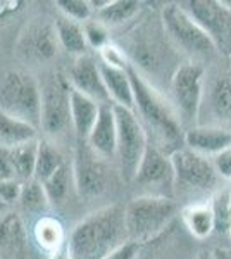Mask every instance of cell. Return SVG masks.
<instances>
[{
  "label": "cell",
  "mask_w": 231,
  "mask_h": 259,
  "mask_svg": "<svg viewBox=\"0 0 231 259\" xmlns=\"http://www.w3.org/2000/svg\"><path fill=\"white\" fill-rule=\"evenodd\" d=\"M64 156L50 140H38V152H36V166L33 180L43 183L45 180L52 177L56 171L64 166Z\"/></svg>",
  "instance_id": "obj_26"
},
{
  "label": "cell",
  "mask_w": 231,
  "mask_h": 259,
  "mask_svg": "<svg viewBox=\"0 0 231 259\" xmlns=\"http://www.w3.org/2000/svg\"><path fill=\"white\" fill-rule=\"evenodd\" d=\"M26 247V230L18 212L7 211L0 216V256L21 259Z\"/></svg>",
  "instance_id": "obj_17"
},
{
  "label": "cell",
  "mask_w": 231,
  "mask_h": 259,
  "mask_svg": "<svg viewBox=\"0 0 231 259\" xmlns=\"http://www.w3.org/2000/svg\"><path fill=\"white\" fill-rule=\"evenodd\" d=\"M195 259H214V254L212 250H202L195 256Z\"/></svg>",
  "instance_id": "obj_41"
},
{
  "label": "cell",
  "mask_w": 231,
  "mask_h": 259,
  "mask_svg": "<svg viewBox=\"0 0 231 259\" xmlns=\"http://www.w3.org/2000/svg\"><path fill=\"white\" fill-rule=\"evenodd\" d=\"M18 6H19V2H0V18L9 14L12 11H16Z\"/></svg>",
  "instance_id": "obj_39"
},
{
  "label": "cell",
  "mask_w": 231,
  "mask_h": 259,
  "mask_svg": "<svg viewBox=\"0 0 231 259\" xmlns=\"http://www.w3.org/2000/svg\"><path fill=\"white\" fill-rule=\"evenodd\" d=\"M212 166L216 169V175L219 178L231 180V147L221 150L219 154H216L214 157H211Z\"/></svg>",
  "instance_id": "obj_35"
},
{
  "label": "cell",
  "mask_w": 231,
  "mask_h": 259,
  "mask_svg": "<svg viewBox=\"0 0 231 259\" xmlns=\"http://www.w3.org/2000/svg\"><path fill=\"white\" fill-rule=\"evenodd\" d=\"M161 21L166 35L183 52L193 57H209L212 52H216L205 31L183 9L181 4H169L164 7Z\"/></svg>",
  "instance_id": "obj_7"
},
{
  "label": "cell",
  "mask_w": 231,
  "mask_h": 259,
  "mask_svg": "<svg viewBox=\"0 0 231 259\" xmlns=\"http://www.w3.org/2000/svg\"><path fill=\"white\" fill-rule=\"evenodd\" d=\"M126 240L124 209L107 206L88 214L73 228L68 249L71 259H104Z\"/></svg>",
  "instance_id": "obj_1"
},
{
  "label": "cell",
  "mask_w": 231,
  "mask_h": 259,
  "mask_svg": "<svg viewBox=\"0 0 231 259\" xmlns=\"http://www.w3.org/2000/svg\"><path fill=\"white\" fill-rule=\"evenodd\" d=\"M21 190H23V182L19 180H4L0 182V202L11 207L12 204L19 202Z\"/></svg>",
  "instance_id": "obj_34"
},
{
  "label": "cell",
  "mask_w": 231,
  "mask_h": 259,
  "mask_svg": "<svg viewBox=\"0 0 231 259\" xmlns=\"http://www.w3.org/2000/svg\"><path fill=\"white\" fill-rule=\"evenodd\" d=\"M57 33V40H59V47H62L68 54L74 57H81L86 56V40H85V33H83V24L74 23L64 16H59L54 23Z\"/></svg>",
  "instance_id": "obj_23"
},
{
  "label": "cell",
  "mask_w": 231,
  "mask_h": 259,
  "mask_svg": "<svg viewBox=\"0 0 231 259\" xmlns=\"http://www.w3.org/2000/svg\"><path fill=\"white\" fill-rule=\"evenodd\" d=\"M71 171L74 189L81 197H97L107 189V169L104 159L88 147L86 142H78Z\"/></svg>",
  "instance_id": "obj_11"
},
{
  "label": "cell",
  "mask_w": 231,
  "mask_h": 259,
  "mask_svg": "<svg viewBox=\"0 0 231 259\" xmlns=\"http://www.w3.org/2000/svg\"><path fill=\"white\" fill-rule=\"evenodd\" d=\"M116 116L112 104H102L94 128L86 139V145L102 159H112L116 156Z\"/></svg>",
  "instance_id": "obj_16"
},
{
  "label": "cell",
  "mask_w": 231,
  "mask_h": 259,
  "mask_svg": "<svg viewBox=\"0 0 231 259\" xmlns=\"http://www.w3.org/2000/svg\"><path fill=\"white\" fill-rule=\"evenodd\" d=\"M71 178H73V171H71L68 164H64V166H61L52 177L41 183V187H43V190H45V195H47V199H49V204L64 202V199L68 197V192H69Z\"/></svg>",
  "instance_id": "obj_28"
},
{
  "label": "cell",
  "mask_w": 231,
  "mask_h": 259,
  "mask_svg": "<svg viewBox=\"0 0 231 259\" xmlns=\"http://www.w3.org/2000/svg\"><path fill=\"white\" fill-rule=\"evenodd\" d=\"M59 40L54 24L45 21L28 24L18 40V56L29 62H49L57 56Z\"/></svg>",
  "instance_id": "obj_12"
},
{
  "label": "cell",
  "mask_w": 231,
  "mask_h": 259,
  "mask_svg": "<svg viewBox=\"0 0 231 259\" xmlns=\"http://www.w3.org/2000/svg\"><path fill=\"white\" fill-rule=\"evenodd\" d=\"M171 95L176 116L184 123H195L200 118L205 89V68L199 61L179 64L171 76Z\"/></svg>",
  "instance_id": "obj_6"
},
{
  "label": "cell",
  "mask_w": 231,
  "mask_h": 259,
  "mask_svg": "<svg viewBox=\"0 0 231 259\" xmlns=\"http://www.w3.org/2000/svg\"><path fill=\"white\" fill-rule=\"evenodd\" d=\"M222 4H224L226 7H228V9H231V0H221Z\"/></svg>",
  "instance_id": "obj_43"
},
{
  "label": "cell",
  "mask_w": 231,
  "mask_h": 259,
  "mask_svg": "<svg viewBox=\"0 0 231 259\" xmlns=\"http://www.w3.org/2000/svg\"><path fill=\"white\" fill-rule=\"evenodd\" d=\"M178 206L171 197L140 195L124 207L126 239L142 244L157 237L176 216Z\"/></svg>",
  "instance_id": "obj_3"
},
{
  "label": "cell",
  "mask_w": 231,
  "mask_h": 259,
  "mask_svg": "<svg viewBox=\"0 0 231 259\" xmlns=\"http://www.w3.org/2000/svg\"><path fill=\"white\" fill-rule=\"evenodd\" d=\"M229 233H231V195H229Z\"/></svg>",
  "instance_id": "obj_44"
},
{
  "label": "cell",
  "mask_w": 231,
  "mask_h": 259,
  "mask_svg": "<svg viewBox=\"0 0 231 259\" xmlns=\"http://www.w3.org/2000/svg\"><path fill=\"white\" fill-rule=\"evenodd\" d=\"M214 259H231V249H214Z\"/></svg>",
  "instance_id": "obj_40"
},
{
  "label": "cell",
  "mask_w": 231,
  "mask_h": 259,
  "mask_svg": "<svg viewBox=\"0 0 231 259\" xmlns=\"http://www.w3.org/2000/svg\"><path fill=\"white\" fill-rule=\"evenodd\" d=\"M183 223L188 228L195 239L204 240L211 237V233L216 230L214 223V211L211 202H195L187 206L181 212Z\"/></svg>",
  "instance_id": "obj_22"
},
{
  "label": "cell",
  "mask_w": 231,
  "mask_h": 259,
  "mask_svg": "<svg viewBox=\"0 0 231 259\" xmlns=\"http://www.w3.org/2000/svg\"><path fill=\"white\" fill-rule=\"evenodd\" d=\"M138 254H140V244L126 240L114 250H111L104 259H138Z\"/></svg>",
  "instance_id": "obj_36"
},
{
  "label": "cell",
  "mask_w": 231,
  "mask_h": 259,
  "mask_svg": "<svg viewBox=\"0 0 231 259\" xmlns=\"http://www.w3.org/2000/svg\"><path fill=\"white\" fill-rule=\"evenodd\" d=\"M14 178H16V171L11 161V150L6 147H0V182H4V180H14Z\"/></svg>",
  "instance_id": "obj_37"
},
{
  "label": "cell",
  "mask_w": 231,
  "mask_h": 259,
  "mask_svg": "<svg viewBox=\"0 0 231 259\" xmlns=\"http://www.w3.org/2000/svg\"><path fill=\"white\" fill-rule=\"evenodd\" d=\"M229 195L231 192H222L211 202L216 230L222 233H229Z\"/></svg>",
  "instance_id": "obj_32"
},
{
  "label": "cell",
  "mask_w": 231,
  "mask_h": 259,
  "mask_svg": "<svg viewBox=\"0 0 231 259\" xmlns=\"http://www.w3.org/2000/svg\"><path fill=\"white\" fill-rule=\"evenodd\" d=\"M56 6L61 11V16L79 24H85L95 14L88 0H57Z\"/></svg>",
  "instance_id": "obj_30"
},
{
  "label": "cell",
  "mask_w": 231,
  "mask_h": 259,
  "mask_svg": "<svg viewBox=\"0 0 231 259\" xmlns=\"http://www.w3.org/2000/svg\"><path fill=\"white\" fill-rule=\"evenodd\" d=\"M133 182L144 189L155 190L154 195H159V189L171 190L174 187V169L171 157L164 150L149 144Z\"/></svg>",
  "instance_id": "obj_13"
},
{
  "label": "cell",
  "mask_w": 231,
  "mask_h": 259,
  "mask_svg": "<svg viewBox=\"0 0 231 259\" xmlns=\"http://www.w3.org/2000/svg\"><path fill=\"white\" fill-rule=\"evenodd\" d=\"M187 149L205 157H214L221 150L231 147V132L226 128L211 126V124H197L184 133Z\"/></svg>",
  "instance_id": "obj_15"
},
{
  "label": "cell",
  "mask_w": 231,
  "mask_h": 259,
  "mask_svg": "<svg viewBox=\"0 0 231 259\" xmlns=\"http://www.w3.org/2000/svg\"><path fill=\"white\" fill-rule=\"evenodd\" d=\"M100 106L102 104L71 89V126L76 133L78 142H86L97 118H99Z\"/></svg>",
  "instance_id": "obj_18"
},
{
  "label": "cell",
  "mask_w": 231,
  "mask_h": 259,
  "mask_svg": "<svg viewBox=\"0 0 231 259\" xmlns=\"http://www.w3.org/2000/svg\"><path fill=\"white\" fill-rule=\"evenodd\" d=\"M116 116V156L119 157L121 173L126 182H133L138 171V166L142 162L147 147H149V137L145 128L142 126L140 119L131 109L114 106Z\"/></svg>",
  "instance_id": "obj_5"
},
{
  "label": "cell",
  "mask_w": 231,
  "mask_h": 259,
  "mask_svg": "<svg viewBox=\"0 0 231 259\" xmlns=\"http://www.w3.org/2000/svg\"><path fill=\"white\" fill-rule=\"evenodd\" d=\"M83 33H85L86 45L95 49L97 52L111 41V38H109V28L95 18H91L90 21H86L83 24Z\"/></svg>",
  "instance_id": "obj_31"
},
{
  "label": "cell",
  "mask_w": 231,
  "mask_h": 259,
  "mask_svg": "<svg viewBox=\"0 0 231 259\" xmlns=\"http://www.w3.org/2000/svg\"><path fill=\"white\" fill-rule=\"evenodd\" d=\"M0 112L40 130V83L26 71H9L0 81Z\"/></svg>",
  "instance_id": "obj_4"
},
{
  "label": "cell",
  "mask_w": 231,
  "mask_h": 259,
  "mask_svg": "<svg viewBox=\"0 0 231 259\" xmlns=\"http://www.w3.org/2000/svg\"><path fill=\"white\" fill-rule=\"evenodd\" d=\"M11 150V161L16 171V178L19 182H29L35 177L36 152H38V140H31L26 144L16 145Z\"/></svg>",
  "instance_id": "obj_27"
},
{
  "label": "cell",
  "mask_w": 231,
  "mask_h": 259,
  "mask_svg": "<svg viewBox=\"0 0 231 259\" xmlns=\"http://www.w3.org/2000/svg\"><path fill=\"white\" fill-rule=\"evenodd\" d=\"M19 206L26 212H41L47 209L49 199L45 195V190L40 182L36 180H29L23 183V190H21Z\"/></svg>",
  "instance_id": "obj_29"
},
{
  "label": "cell",
  "mask_w": 231,
  "mask_h": 259,
  "mask_svg": "<svg viewBox=\"0 0 231 259\" xmlns=\"http://www.w3.org/2000/svg\"><path fill=\"white\" fill-rule=\"evenodd\" d=\"M99 66H100V73H102L104 85H106L109 99H111V104L133 111V89L128 76V71L102 64L100 61Z\"/></svg>",
  "instance_id": "obj_20"
},
{
  "label": "cell",
  "mask_w": 231,
  "mask_h": 259,
  "mask_svg": "<svg viewBox=\"0 0 231 259\" xmlns=\"http://www.w3.org/2000/svg\"><path fill=\"white\" fill-rule=\"evenodd\" d=\"M40 128L49 137H57L71 126V85L61 73H54L40 85Z\"/></svg>",
  "instance_id": "obj_8"
},
{
  "label": "cell",
  "mask_w": 231,
  "mask_h": 259,
  "mask_svg": "<svg viewBox=\"0 0 231 259\" xmlns=\"http://www.w3.org/2000/svg\"><path fill=\"white\" fill-rule=\"evenodd\" d=\"M49 259H71V254H69V249H68V242H66V245H62L61 249H57L56 252L49 254Z\"/></svg>",
  "instance_id": "obj_38"
},
{
  "label": "cell",
  "mask_w": 231,
  "mask_h": 259,
  "mask_svg": "<svg viewBox=\"0 0 231 259\" xmlns=\"http://www.w3.org/2000/svg\"><path fill=\"white\" fill-rule=\"evenodd\" d=\"M33 239L36 245L45 250V252L52 254L62 245H66V232L62 223L52 216H41L33 227Z\"/></svg>",
  "instance_id": "obj_24"
},
{
  "label": "cell",
  "mask_w": 231,
  "mask_h": 259,
  "mask_svg": "<svg viewBox=\"0 0 231 259\" xmlns=\"http://www.w3.org/2000/svg\"><path fill=\"white\" fill-rule=\"evenodd\" d=\"M31 140H38V128L0 112V147L12 149Z\"/></svg>",
  "instance_id": "obj_25"
},
{
  "label": "cell",
  "mask_w": 231,
  "mask_h": 259,
  "mask_svg": "<svg viewBox=\"0 0 231 259\" xmlns=\"http://www.w3.org/2000/svg\"><path fill=\"white\" fill-rule=\"evenodd\" d=\"M7 209H9V207H7L6 204H2V202H0V216H4V214H6Z\"/></svg>",
  "instance_id": "obj_42"
},
{
  "label": "cell",
  "mask_w": 231,
  "mask_h": 259,
  "mask_svg": "<svg viewBox=\"0 0 231 259\" xmlns=\"http://www.w3.org/2000/svg\"><path fill=\"white\" fill-rule=\"evenodd\" d=\"M66 78H68L73 90L86 95V97H90L99 104H111V99H109V94L102 80V73H100L99 61H95L91 56L86 54V56L76 57L71 64Z\"/></svg>",
  "instance_id": "obj_14"
},
{
  "label": "cell",
  "mask_w": 231,
  "mask_h": 259,
  "mask_svg": "<svg viewBox=\"0 0 231 259\" xmlns=\"http://www.w3.org/2000/svg\"><path fill=\"white\" fill-rule=\"evenodd\" d=\"M171 162L174 169V187L181 190L199 192L209 190L217 183V175L212 161L205 156L181 147L171 152Z\"/></svg>",
  "instance_id": "obj_10"
},
{
  "label": "cell",
  "mask_w": 231,
  "mask_h": 259,
  "mask_svg": "<svg viewBox=\"0 0 231 259\" xmlns=\"http://www.w3.org/2000/svg\"><path fill=\"white\" fill-rule=\"evenodd\" d=\"M205 99L214 118H217L216 126L231 132V74L226 73L217 76L209 85L207 95H204Z\"/></svg>",
  "instance_id": "obj_19"
},
{
  "label": "cell",
  "mask_w": 231,
  "mask_h": 259,
  "mask_svg": "<svg viewBox=\"0 0 231 259\" xmlns=\"http://www.w3.org/2000/svg\"><path fill=\"white\" fill-rule=\"evenodd\" d=\"M100 56V62L107 66H112V68L117 69H128V66H131V61L128 59V54L124 52V49L117 47L112 41H109L106 47H102L99 50Z\"/></svg>",
  "instance_id": "obj_33"
},
{
  "label": "cell",
  "mask_w": 231,
  "mask_h": 259,
  "mask_svg": "<svg viewBox=\"0 0 231 259\" xmlns=\"http://www.w3.org/2000/svg\"><path fill=\"white\" fill-rule=\"evenodd\" d=\"M99 19L106 26H119L126 21L133 19L140 12L142 4L136 0H106V2H90Z\"/></svg>",
  "instance_id": "obj_21"
},
{
  "label": "cell",
  "mask_w": 231,
  "mask_h": 259,
  "mask_svg": "<svg viewBox=\"0 0 231 259\" xmlns=\"http://www.w3.org/2000/svg\"><path fill=\"white\" fill-rule=\"evenodd\" d=\"M181 6L205 31L214 50L222 57H231V9L221 0H190Z\"/></svg>",
  "instance_id": "obj_9"
},
{
  "label": "cell",
  "mask_w": 231,
  "mask_h": 259,
  "mask_svg": "<svg viewBox=\"0 0 231 259\" xmlns=\"http://www.w3.org/2000/svg\"><path fill=\"white\" fill-rule=\"evenodd\" d=\"M126 71L133 89V112L145 132H152L154 139L162 145H178L184 135L176 112L135 66H128Z\"/></svg>",
  "instance_id": "obj_2"
}]
</instances>
